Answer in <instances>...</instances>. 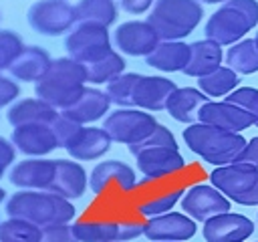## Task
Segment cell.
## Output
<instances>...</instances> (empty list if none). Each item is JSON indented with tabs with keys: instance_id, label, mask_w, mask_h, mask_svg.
<instances>
[{
	"instance_id": "1",
	"label": "cell",
	"mask_w": 258,
	"mask_h": 242,
	"mask_svg": "<svg viewBox=\"0 0 258 242\" xmlns=\"http://www.w3.org/2000/svg\"><path fill=\"white\" fill-rule=\"evenodd\" d=\"M129 153L135 157L137 169L143 175V184L173 179L187 165L183 155L179 153L175 135L161 123L147 139L137 145H131Z\"/></svg>"
},
{
	"instance_id": "2",
	"label": "cell",
	"mask_w": 258,
	"mask_h": 242,
	"mask_svg": "<svg viewBox=\"0 0 258 242\" xmlns=\"http://www.w3.org/2000/svg\"><path fill=\"white\" fill-rule=\"evenodd\" d=\"M4 208L8 218H20L38 228L71 224L77 214L71 200L46 190H18L6 200Z\"/></svg>"
},
{
	"instance_id": "3",
	"label": "cell",
	"mask_w": 258,
	"mask_h": 242,
	"mask_svg": "<svg viewBox=\"0 0 258 242\" xmlns=\"http://www.w3.org/2000/svg\"><path fill=\"white\" fill-rule=\"evenodd\" d=\"M85 83V65L71 56H58L52 58L46 75L34 83V95L52 105L56 111H64L81 97L83 89L87 87Z\"/></svg>"
},
{
	"instance_id": "4",
	"label": "cell",
	"mask_w": 258,
	"mask_h": 242,
	"mask_svg": "<svg viewBox=\"0 0 258 242\" xmlns=\"http://www.w3.org/2000/svg\"><path fill=\"white\" fill-rule=\"evenodd\" d=\"M181 137L191 153L210 165H228L238 159L246 147V139L240 133L226 131L206 123H191L181 131Z\"/></svg>"
},
{
	"instance_id": "5",
	"label": "cell",
	"mask_w": 258,
	"mask_h": 242,
	"mask_svg": "<svg viewBox=\"0 0 258 242\" xmlns=\"http://www.w3.org/2000/svg\"><path fill=\"white\" fill-rule=\"evenodd\" d=\"M254 26H258V0H226L206 20L204 34L220 46H232Z\"/></svg>"
},
{
	"instance_id": "6",
	"label": "cell",
	"mask_w": 258,
	"mask_h": 242,
	"mask_svg": "<svg viewBox=\"0 0 258 242\" xmlns=\"http://www.w3.org/2000/svg\"><path fill=\"white\" fill-rule=\"evenodd\" d=\"M204 18V6L198 0H155L147 22L161 40H183Z\"/></svg>"
},
{
	"instance_id": "7",
	"label": "cell",
	"mask_w": 258,
	"mask_h": 242,
	"mask_svg": "<svg viewBox=\"0 0 258 242\" xmlns=\"http://www.w3.org/2000/svg\"><path fill=\"white\" fill-rule=\"evenodd\" d=\"M73 232L79 242H127L143 234L139 214H93L77 220Z\"/></svg>"
},
{
	"instance_id": "8",
	"label": "cell",
	"mask_w": 258,
	"mask_h": 242,
	"mask_svg": "<svg viewBox=\"0 0 258 242\" xmlns=\"http://www.w3.org/2000/svg\"><path fill=\"white\" fill-rule=\"evenodd\" d=\"M210 184L218 188L230 202L240 206H258V169L242 163L214 167Z\"/></svg>"
},
{
	"instance_id": "9",
	"label": "cell",
	"mask_w": 258,
	"mask_h": 242,
	"mask_svg": "<svg viewBox=\"0 0 258 242\" xmlns=\"http://www.w3.org/2000/svg\"><path fill=\"white\" fill-rule=\"evenodd\" d=\"M157 119L149 111L137 107H119L103 119L101 127L109 133L113 141L131 147L147 139L157 129Z\"/></svg>"
},
{
	"instance_id": "10",
	"label": "cell",
	"mask_w": 258,
	"mask_h": 242,
	"mask_svg": "<svg viewBox=\"0 0 258 242\" xmlns=\"http://www.w3.org/2000/svg\"><path fill=\"white\" fill-rule=\"evenodd\" d=\"M28 26L42 36L69 34L77 26V10L69 0H36L26 10Z\"/></svg>"
},
{
	"instance_id": "11",
	"label": "cell",
	"mask_w": 258,
	"mask_h": 242,
	"mask_svg": "<svg viewBox=\"0 0 258 242\" xmlns=\"http://www.w3.org/2000/svg\"><path fill=\"white\" fill-rule=\"evenodd\" d=\"M67 56L89 65L113 50V36L109 28L89 22H77V26L64 38Z\"/></svg>"
},
{
	"instance_id": "12",
	"label": "cell",
	"mask_w": 258,
	"mask_h": 242,
	"mask_svg": "<svg viewBox=\"0 0 258 242\" xmlns=\"http://www.w3.org/2000/svg\"><path fill=\"white\" fill-rule=\"evenodd\" d=\"M89 188L97 198H121L137 188V173L121 159L99 161L89 173Z\"/></svg>"
},
{
	"instance_id": "13",
	"label": "cell",
	"mask_w": 258,
	"mask_h": 242,
	"mask_svg": "<svg viewBox=\"0 0 258 242\" xmlns=\"http://www.w3.org/2000/svg\"><path fill=\"white\" fill-rule=\"evenodd\" d=\"M181 210L196 222H208L230 212L232 202L212 184H191L181 196Z\"/></svg>"
},
{
	"instance_id": "14",
	"label": "cell",
	"mask_w": 258,
	"mask_h": 242,
	"mask_svg": "<svg viewBox=\"0 0 258 242\" xmlns=\"http://www.w3.org/2000/svg\"><path fill=\"white\" fill-rule=\"evenodd\" d=\"M159 36L147 20H125L113 30V46L125 56H147L157 44Z\"/></svg>"
},
{
	"instance_id": "15",
	"label": "cell",
	"mask_w": 258,
	"mask_h": 242,
	"mask_svg": "<svg viewBox=\"0 0 258 242\" xmlns=\"http://www.w3.org/2000/svg\"><path fill=\"white\" fill-rule=\"evenodd\" d=\"M198 232L196 220L183 212H167L145 220L143 236L151 242H187Z\"/></svg>"
},
{
	"instance_id": "16",
	"label": "cell",
	"mask_w": 258,
	"mask_h": 242,
	"mask_svg": "<svg viewBox=\"0 0 258 242\" xmlns=\"http://www.w3.org/2000/svg\"><path fill=\"white\" fill-rule=\"evenodd\" d=\"M12 145L26 157H46L58 147L56 135L50 123H32L14 127L10 135Z\"/></svg>"
},
{
	"instance_id": "17",
	"label": "cell",
	"mask_w": 258,
	"mask_h": 242,
	"mask_svg": "<svg viewBox=\"0 0 258 242\" xmlns=\"http://www.w3.org/2000/svg\"><path fill=\"white\" fill-rule=\"evenodd\" d=\"M56 159L26 157L8 169V182L18 190H46L54 177Z\"/></svg>"
},
{
	"instance_id": "18",
	"label": "cell",
	"mask_w": 258,
	"mask_h": 242,
	"mask_svg": "<svg viewBox=\"0 0 258 242\" xmlns=\"http://www.w3.org/2000/svg\"><path fill=\"white\" fill-rule=\"evenodd\" d=\"M177 85L161 75H139L133 87V107L155 113L165 111V105Z\"/></svg>"
},
{
	"instance_id": "19",
	"label": "cell",
	"mask_w": 258,
	"mask_h": 242,
	"mask_svg": "<svg viewBox=\"0 0 258 242\" xmlns=\"http://www.w3.org/2000/svg\"><path fill=\"white\" fill-rule=\"evenodd\" d=\"M254 234V222L244 214L226 212L204 222L202 236L206 242H244Z\"/></svg>"
},
{
	"instance_id": "20",
	"label": "cell",
	"mask_w": 258,
	"mask_h": 242,
	"mask_svg": "<svg viewBox=\"0 0 258 242\" xmlns=\"http://www.w3.org/2000/svg\"><path fill=\"white\" fill-rule=\"evenodd\" d=\"M113 145V139L103 127L81 125L79 131L67 141L64 149L75 161H95L103 157Z\"/></svg>"
},
{
	"instance_id": "21",
	"label": "cell",
	"mask_w": 258,
	"mask_h": 242,
	"mask_svg": "<svg viewBox=\"0 0 258 242\" xmlns=\"http://www.w3.org/2000/svg\"><path fill=\"white\" fill-rule=\"evenodd\" d=\"M87 188H89V173L79 161H75V159H56L54 177H52V184H50L48 192L73 202V200L83 198Z\"/></svg>"
},
{
	"instance_id": "22",
	"label": "cell",
	"mask_w": 258,
	"mask_h": 242,
	"mask_svg": "<svg viewBox=\"0 0 258 242\" xmlns=\"http://www.w3.org/2000/svg\"><path fill=\"white\" fill-rule=\"evenodd\" d=\"M198 123L214 125V127L234 131V133H240V131L248 129L250 125H256L248 113H244L240 107H236L228 101H208L200 109Z\"/></svg>"
},
{
	"instance_id": "23",
	"label": "cell",
	"mask_w": 258,
	"mask_h": 242,
	"mask_svg": "<svg viewBox=\"0 0 258 242\" xmlns=\"http://www.w3.org/2000/svg\"><path fill=\"white\" fill-rule=\"evenodd\" d=\"M109 107H111V101L105 91L97 87H85L81 97L60 113L79 125H91L99 119H105L109 115Z\"/></svg>"
},
{
	"instance_id": "24",
	"label": "cell",
	"mask_w": 258,
	"mask_h": 242,
	"mask_svg": "<svg viewBox=\"0 0 258 242\" xmlns=\"http://www.w3.org/2000/svg\"><path fill=\"white\" fill-rule=\"evenodd\" d=\"M50 54L38 46V44H30V46H24L22 52L16 56V60L10 65L8 73L14 81H20V83H38L46 71L50 69Z\"/></svg>"
},
{
	"instance_id": "25",
	"label": "cell",
	"mask_w": 258,
	"mask_h": 242,
	"mask_svg": "<svg viewBox=\"0 0 258 242\" xmlns=\"http://www.w3.org/2000/svg\"><path fill=\"white\" fill-rule=\"evenodd\" d=\"M208 101H212V99L206 97L198 87H177L171 93V97L165 105V111L173 121L191 125V123H198L200 109Z\"/></svg>"
},
{
	"instance_id": "26",
	"label": "cell",
	"mask_w": 258,
	"mask_h": 242,
	"mask_svg": "<svg viewBox=\"0 0 258 242\" xmlns=\"http://www.w3.org/2000/svg\"><path fill=\"white\" fill-rule=\"evenodd\" d=\"M60 111L38 97H26L12 103L6 111V121L14 127L32 125V123H52Z\"/></svg>"
},
{
	"instance_id": "27",
	"label": "cell",
	"mask_w": 258,
	"mask_h": 242,
	"mask_svg": "<svg viewBox=\"0 0 258 242\" xmlns=\"http://www.w3.org/2000/svg\"><path fill=\"white\" fill-rule=\"evenodd\" d=\"M222 60H224V50L218 42H214L210 38L194 40L189 44V60H187V67L183 69V75L202 79V77L210 75L212 71L220 69Z\"/></svg>"
},
{
	"instance_id": "28",
	"label": "cell",
	"mask_w": 258,
	"mask_h": 242,
	"mask_svg": "<svg viewBox=\"0 0 258 242\" xmlns=\"http://www.w3.org/2000/svg\"><path fill=\"white\" fill-rule=\"evenodd\" d=\"M183 192H185V186H183V184L171 182V184H167V186H163V188H159V190H153V192H149V194H143V196L137 200L133 212L139 214V216L145 218V220H147V218H153V216L167 214V212L173 210V206H175L177 202H181Z\"/></svg>"
},
{
	"instance_id": "29",
	"label": "cell",
	"mask_w": 258,
	"mask_h": 242,
	"mask_svg": "<svg viewBox=\"0 0 258 242\" xmlns=\"http://www.w3.org/2000/svg\"><path fill=\"white\" fill-rule=\"evenodd\" d=\"M187 60L189 44L183 40H159V44L145 56V65L161 73H183Z\"/></svg>"
},
{
	"instance_id": "30",
	"label": "cell",
	"mask_w": 258,
	"mask_h": 242,
	"mask_svg": "<svg viewBox=\"0 0 258 242\" xmlns=\"http://www.w3.org/2000/svg\"><path fill=\"white\" fill-rule=\"evenodd\" d=\"M77 20L99 24L109 28L119 16V4L115 0H79L75 4Z\"/></svg>"
},
{
	"instance_id": "31",
	"label": "cell",
	"mask_w": 258,
	"mask_h": 242,
	"mask_svg": "<svg viewBox=\"0 0 258 242\" xmlns=\"http://www.w3.org/2000/svg\"><path fill=\"white\" fill-rule=\"evenodd\" d=\"M240 85V75L236 71H232L230 67H220L216 71H212L210 75L198 79V89L210 97V99H216V97H228L232 91H236Z\"/></svg>"
},
{
	"instance_id": "32",
	"label": "cell",
	"mask_w": 258,
	"mask_h": 242,
	"mask_svg": "<svg viewBox=\"0 0 258 242\" xmlns=\"http://www.w3.org/2000/svg\"><path fill=\"white\" fill-rule=\"evenodd\" d=\"M226 67L238 75H252L258 71V42L256 38H242L226 52Z\"/></svg>"
},
{
	"instance_id": "33",
	"label": "cell",
	"mask_w": 258,
	"mask_h": 242,
	"mask_svg": "<svg viewBox=\"0 0 258 242\" xmlns=\"http://www.w3.org/2000/svg\"><path fill=\"white\" fill-rule=\"evenodd\" d=\"M85 71H87V83H91V85H107L115 77L125 73V56L113 48L111 52H107L99 60L85 65Z\"/></svg>"
},
{
	"instance_id": "34",
	"label": "cell",
	"mask_w": 258,
	"mask_h": 242,
	"mask_svg": "<svg viewBox=\"0 0 258 242\" xmlns=\"http://www.w3.org/2000/svg\"><path fill=\"white\" fill-rule=\"evenodd\" d=\"M42 228L20 220L6 218L0 222V242H40Z\"/></svg>"
},
{
	"instance_id": "35",
	"label": "cell",
	"mask_w": 258,
	"mask_h": 242,
	"mask_svg": "<svg viewBox=\"0 0 258 242\" xmlns=\"http://www.w3.org/2000/svg\"><path fill=\"white\" fill-rule=\"evenodd\" d=\"M139 79V73H123L115 77L111 83H107V97L111 105L117 107H133V87Z\"/></svg>"
},
{
	"instance_id": "36",
	"label": "cell",
	"mask_w": 258,
	"mask_h": 242,
	"mask_svg": "<svg viewBox=\"0 0 258 242\" xmlns=\"http://www.w3.org/2000/svg\"><path fill=\"white\" fill-rule=\"evenodd\" d=\"M24 42L14 30H0V73L8 71L16 56L22 52Z\"/></svg>"
},
{
	"instance_id": "37",
	"label": "cell",
	"mask_w": 258,
	"mask_h": 242,
	"mask_svg": "<svg viewBox=\"0 0 258 242\" xmlns=\"http://www.w3.org/2000/svg\"><path fill=\"white\" fill-rule=\"evenodd\" d=\"M224 101L240 107L244 113H248L254 119V123L258 121V89H254V87H238Z\"/></svg>"
},
{
	"instance_id": "38",
	"label": "cell",
	"mask_w": 258,
	"mask_h": 242,
	"mask_svg": "<svg viewBox=\"0 0 258 242\" xmlns=\"http://www.w3.org/2000/svg\"><path fill=\"white\" fill-rule=\"evenodd\" d=\"M52 125V131H54V135H56V141H58V147H62L64 149V145H67V141L79 131V123H75L73 119H69V117H64L62 113H58L56 115V119L50 123Z\"/></svg>"
},
{
	"instance_id": "39",
	"label": "cell",
	"mask_w": 258,
	"mask_h": 242,
	"mask_svg": "<svg viewBox=\"0 0 258 242\" xmlns=\"http://www.w3.org/2000/svg\"><path fill=\"white\" fill-rule=\"evenodd\" d=\"M40 242H79L71 224H54L42 228Z\"/></svg>"
},
{
	"instance_id": "40",
	"label": "cell",
	"mask_w": 258,
	"mask_h": 242,
	"mask_svg": "<svg viewBox=\"0 0 258 242\" xmlns=\"http://www.w3.org/2000/svg\"><path fill=\"white\" fill-rule=\"evenodd\" d=\"M20 97V87L12 77L0 75V107H10Z\"/></svg>"
},
{
	"instance_id": "41",
	"label": "cell",
	"mask_w": 258,
	"mask_h": 242,
	"mask_svg": "<svg viewBox=\"0 0 258 242\" xmlns=\"http://www.w3.org/2000/svg\"><path fill=\"white\" fill-rule=\"evenodd\" d=\"M234 163H242V165H250L258 169V135L252 137L250 141H246V147L242 149V153L238 155V159Z\"/></svg>"
},
{
	"instance_id": "42",
	"label": "cell",
	"mask_w": 258,
	"mask_h": 242,
	"mask_svg": "<svg viewBox=\"0 0 258 242\" xmlns=\"http://www.w3.org/2000/svg\"><path fill=\"white\" fill-rule=\"evenodd\" d=\"M14 157H16V147L12 145L10 139L0 135V177L6 173V169L12 167Z\"/></svg>"
},
{
	"instance_id": "43",
	"label": "cell",
	"mask_w": 258,
	"mask_h": 242,
	"mask_svg": "<svg viewBox=\"0 0 258 242\" xmlns=\"http://www.w3.org/2000/svg\"><path fill=\"white\" fill-rule=\"evenodd\" d=\"M153 4H155V0H119V8L133 16L149 12L153 8Z\"/></svg>"
},
{
	"instance_id": "44",
	"label": "cell",
	"mask_w": 258,
	"mask_h": 242,
	"mask_svg": "<svg viewBox=\"0 0 258 242\" xmlns=\"http://www.w3.org/2000/svg\"><path fill=\"white\" fill-rule=\"evenodd\" d=\"M198 2L204 6V4H224L226 0H198Z\"/></svg>"
},
{
	"instance_id": "45",
	"label": "cell",
	"mask_w": 258,
	"mask_h": 242,
	"mask_svg": "<svg viewBox=\"0 0 258 242\" xmlns=\"http://www.w3.org/2000/svg\"><path fill=\"white\" fill-rule=\"evenodd\" d=\"M6 200H8V198H6V190H4V188H0V204H2V202H6Z\"/></svg>"
},
{
	"instance_id": "46",
	"label": "cell",
	"mask_w": 258,
	"mask_h": 242,
	"mask_svg": "<svg viewBox=\"0 0 258 242\" xmlns=\"http://www.w3.org/2000/svg\"><path fill=\"white\" fill-rule=\"evenodd\" d=\"M254 38H256V42H258V32H256V36H254Z\"/></svg>"
},
{
	"instance_id": "47",
	"label": "cell",
	"mask_w": 258,
	"mask_h": 242,
	"mask_svg": "<svg viewBox=\"0 0 258 242\" xmlns=\"http://www.w3.org/2000/svg\"><path fill=\"white\" fill-rule=\"evenodd\" d=\"M0 18H2V12H0Z\"/></svg>"
},
{
	"instance_id": "48",
	"label": "cell",
	"mask_w": 258,
	"mask_h": 242,
	"mask_svg": "<svg viewBox=\"0 0 258 242\" xmlns=\"http://www.w3.org/2000/svg\"><path fill=\"white\" fill-rule=\"evenodd\" d=\"M256 125H258V121H256Z\"/></svg>"
}]
</instances>
